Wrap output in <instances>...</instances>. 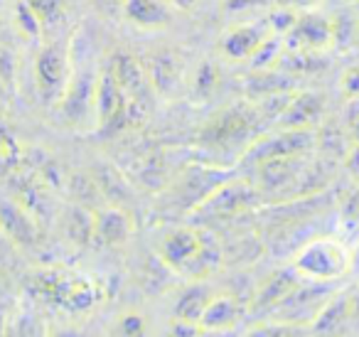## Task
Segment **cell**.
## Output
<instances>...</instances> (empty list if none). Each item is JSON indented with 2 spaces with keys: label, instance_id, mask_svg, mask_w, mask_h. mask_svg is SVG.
I'll list each match as a JSON object with an SVG mask.
<instances>
[{
  "label": "cell",
  "instance_id": "cell-1",
  "mask_svg": "<svg viewBox=\"0 0 359 337\" xmlns=\"http://www.w3.org/2000/svg\"><path fill=\"white\" fill-rule=\"evenodd\" d=\"M352 266V253L339 239L318 237L308 242L293 258V268L298 276L318 283H332L342 278Z\"/></svg>",
  "mask_w": 359,
  "mask_h": 337
},
{
  "label": "cell",
  "instance_id": "cell-2",
  "mask_svg": "<svg viewBox=\"0 0 359 337\" xmlns=\"http://www.w3.org/2000/svg\"><path fill=\"white\" fill-rule=\"evenodd\" d=\"M160 258L165 266L177 268V271L205 273L212 268V261L219 258V249L212 246L202 232L182 227L165 234L160 244Z\"/></svg>",
  "mask_w": 359,
  "mask_h": 337
},
{
  "label": "cell",
  "instance_id": "cell-3",
  "mask_svg": "<svg viewBox=\"0 0 359 337\" xmlns=\"http://www.w3.org/2000/svg\"><path fill=\"white\" fill-rule=\"evenodd\" d=\"M256 126H259V111L234 106L205 126V131L200 133V143L212 150H222V153L239 150L241 145L249 148Z\"/></svg>",
  "mask_w": 359,
  "mask_h": 337
},
{
  "label": "cell",
  "instance_id": "cell-4",
  "mask_svg": "<svg viewBox=\"0 0 359 337\" xmlns=\"http://www.w3.org/2000/svg\"><path fill=\"white\" fill-rule=\"evenodd\" d=\"M72 60L69 42H50L40 50L35 60V81L40 96L50 106H60L67 86L72 81Z\"/></svg>",
  "mask_w": 359,
  "mask_h": 337
},
{
  "label": "cell",
  "instance_id": "cell-5",
  "mask_svg": "<svg viewBox=\"0 0 359 337\" xmlns=\"http://www.w3.org/2000/svg\"><path fill=\"white\" fill-rule=\"evenodd\" d=\"M315 148V131L313 128H283L278 133L264 136L254 140L241 155V165L259 168L276 158H290V155H305Z\"/></svg>",
  "mask_w": 359,
  "mask_h": 337
},
{
  "label": "cell",
  "instance_id": "cell-6",
  "mask_svg": "<svg viewBox=\"0 0 359 337\" xmlns=\"http://www.w3.org/2000/svg\"><path fill=\"white\" fill-rule=\"evenodd\" d=\"M285 52L300 55H325L334 47V27L327 15L318 11H305L298 15L295 25L283 37Z\"/></svg>",
  "mask_w": 359,
  "mask_h": 337
},
{
  "label": "cell",
  "instance_id": "cell-7",
  "mask_svg": "<svg viewBox=\"0 0 359 337\" xmlns=\"http://www.w3.org/2000/svg\"><path fill=\"white\" fill-rule=\"evenodd\" d=\"M259 202V192L246 183H222L202 204H197V217L202 222H217L241 214Z\"/></svg>",
  "mask_w": 359,
  "mask_h": 337
},
{
  "label": "cell",
  "instance_id": "cell-8",
  "mask_svg": "<svg viewBox=\"0 0 359 337\" xmlns=\"http://www.w3.org/2000/svg\"><path fill=\"white\" fill-rule=\"evenodd\" d=\"M330 298H332V291L327 288V283L310 281V286H300L298 283V286L276 305V315L283 322H290V325L313 322Z\"/></svg>",
  "mask_w": 359,
  "mask_h": 337
},
{
  "label": "cell",
  "instance_id": "cell-9",
  "mask_svg": "<svg viewBox=\"0 0 359 337\" xmlns=\"http://www.w3.org/2000/svg\"><path fill=\"white\" fill-rule=\"evenodd\" d=\"M96 81L99 74L91 70H84L81 77L76 72L72 74L69 86L60 101L62 114L72 126H84L86 116H96Z\"/></svg>",
  "mask_w": 359,
  "mask_h": 337
},
{
  "label": "cell",
  "instance_id": "cell-10",
  "mask_svg": "<svg viewBox=\"0 0 359 337\" xmlns=\"http://www.w3.org/2000/svg\"><path fill=\"white\" fill-rule=\"evenodd\" d=\"M106 70L114 74V79L118 81V86L133 104L145 106V96H148V91H153V84L145 74L143 62L126 55V52H116L106 65Z\"/></svg>",
  "mask_w": 359,
  "mask_h": 337
},
{
  "label": "cell",
  "instance_id": "cell-11",
  "mask_svg": "<svg viewBox=\"0 0 359 337\" xmlns=\"http://www.w3.org/2000/svg\"><path fill=\"white\" fill-rule=\"evenodd\" d=\"M145 74H148L150 84L158 94L172 96L177 86L182 84V72H185V62L182 57L175 55L172 50H155L148 60L143 62Z\"/></svg>",
  "mask_w": 359,
  "mask_h": 337
},
{
  "label": "cell",
  "instance_id": "cell-12",
  "mask_svg": "<svg viewBox=\"0 0 359 337\" xmlns=\"http://www.w3.org/2000/svg\"><path fill=\"white\" fill-rule=\"evenodd\" d=\"M325 114V96L315 91H295L285 104L283 114L278 116L283 128H318L323 124Z\"/></svg>",
  "mask_w": 359,
  "mask_h": 337
},
{
  "label": "cell",
  "instance_id": "cell-13",
  "mask_svg": "<svg viewBox=\"0 0 359 337\" xmlns=\"http://www.w3.org/2000/svg\"><path fill=\"white\" fill-rule=\"evenodd\" d=\"M271 35L266 22H246V25H236L222 37V52L224 57L234 62H249V57L259 50V45Z\"/></svg>",
  "mask_w": 359,
  "mask_h": 337
},
{
  "label": "cell",
  "instance_id": "cell-14",
  "mask_svg": "<svg viewBox=\"0 0 359 337\" xmlns=\"http://www.w3.org/2000/svg\"><path fill=\"white\" fill-rule=\"evenodd\" d=\"M123 18L143 30H163L172 22L168 0H123Z\"/></svg>",
  "mask_w": 359,
  "mask_h": 337
},
{
  "label": "cell",
  "instance_id": "cell-15",
  "mask_svg": "<svg viewBox=\"0 0 359 337\" xmlns=\"http://www.w3.org/2000/svg\"><path fill=\"white\" fill-rule=\"evenodd\" d=\"M0 229L20 246H32L37 242V227L30 214L11 199H0Z\"/></svg>",
  "mask_w": 359,
  "mask_h": 337
},
{
  "label": "cell",
  "instance_id": "cell-16",
  "mask_svg": "<svg viewBox=\"0 0 359 337\" xmlns=\"http://www.w3.org/2000/svg\"><path fill=\"white\" fill-rule=\"evenodd\" d=\"M298 283H300V276H298L295 268L273 273V276L266 278V281L261 283L259 293H256L254 308L256 310H269V308H276L295 286H298Z\"/></svg>",
  "mask_w": 359,
  "mask_h": 337
},
{
  "label": "cell",
  "instance_id": "cell-17",
  "mask_svg": "<svg viewBox=\"0 0 359 337\" xmlns=\"http://www.w3.org/2000/svg\"><path fill=\"white\" fill-rule=\"evenodd\" d=\"M349 312H354V305L347 296H334L325 303V308L318 312L315 317V335L320 337H334L337 330L344 327V320H347Z\"/></svg>",
  "mask_w": 359,
  "mask_h": 337
},
{
  "label": "cell",
  "instance_id": "cell-18",
  "mask_svg": "<svg viewBox=\"0 0 359 337\" xmlns=\"http://www.w3.org/2000/svg\"><path fill=\"white\" fill-rule=\"evenodd\" d=\"M130 234V219L121 209H104V212L94 214V237L99 242L116 246V244L126 242Z\"/></svg>",
  "mask_w": 359,
  "mask_h": 337
},
{
  "label": "cell",
  "instance_id": "cell-19",
  "mask_svg": "<svg viewBox=\"0 0 359 337\" xmlns=\"http://www.w3.org/2000/svg\"><path fill=\"white\" fill-rule=\"evenodd\" d=\"M241 317V305L234 300V298H212V303L207 305L205 315H202L200 325L207 327V330L215 332H224L229 327H234Z\"/></svg>",
  "mask_w": 359,
  "mask_h": 337
},
{
  "label": "cell",
  "instance_id": "cell-20",
  "mask_svg": "<svg viewBox=\"0 0 359 337\" xmlns=\"http://www.w3.org/2000/svg\"><path fill=\"white\" fill-rule=\"evenodd\" d=\"M212 293H210V288H205V286H192V288H187L185 293H182V298H180V303H177V317L182 322H192V325H197V322L202 320V315H205V310H207V305L212 303Z\"/></svg>",
  "mask_w": 359,
  "mask_h": 337
},
{
  "label": "cell",
  "instance_id": "cell-21",
  "mask_svg": "<svg viewBox=\"0 0 359 337\" xmlns=\"http://www.w3.org/2000/svg\"><path fill=\"white\" fill-rule=\"evenodd\" d=\"M285 52V42L280 35H273L271 32L264 42L259 45V50L249 57V67L251 72H266V70H278L280 60H283Z\"/></svg>",
  "mask_w": 359,
  "mask_h": 337
},
{
  "label": "cell",
  "instance_id": "cell-22",
  "mask_svg": "<svg viewBox=\"0 0 359 337\" xmlns=\"http://www.w3.org/2000/svg\"><path fill=\"white\" fill-rule=\"evenodd\" d=\"M65 229L67 237L74 244H89L91 237H94V214L86 207H72L69 212L65 214Z\"/></svg>",
  "mask_w": 359,
  "mask_h": 337
},
{
  "label": "cell",
  "instance_id": "cell-23",
  "mask_svg": "<svg viewBox=\"0 0 359 337\" xmlns=\"http://www.w3.org/2000/svg\"><path fill=\"white\" fill-rule=\"evenodd\" d=\"M27 6L32 8L37 20L42 22V27L60 25L65 20V0H27Z\"/></svg>",
  "mask_w": 359,
  "mask_h": 337
},
{
  "label": "cell",
  "instance_id": "cell-24",
  "mask_svg": "<svg viewBox=\"0 0 359 337\" xmlns=\"http://www.w3.org/2000/svg\"><path fill=\"white\" fill-rule=\"evenodd\" d=\"M15 25L20 30V35H25L27 40H35L42 32V22L37 20V15L32 13V8L27 6V0L15 3Z\"/></svg>",
  "mask_w": 359,
  "mask_h": 337
},
{
  "label": "cell",
  "instance_id": "cell-25",
  "mask_svg": "<svg viewBox=\"0 0 359 337\" xmlns=\"http://www.w3.org/2000/svg\"><path fill=\"white\" fill-rule=\"evenodd\" d=\"M298 15H300V13H298V11H293V8L276 6L273 11L269 13V20H266V25H269V30L273 32V35L285 37V35L290 32V27L295 25Z\"/></svg>",
  "mask_w": 359,
  "mask_h": 337
},
{
  "label": "cell",
  "instance_id": "cell-26",
  "mask_svg": "<svg viewBox=\"0 0 359 337\" xmlns=\"http://www.w3.org/2000/svg\"><path fill=\"white\" fill-rule=\"evenodd\" d=\"M217 81H219V74H217L215 65H202L200 70H197V79H195V91L200 96H212L217 89Z\"/></svg>",
  "mask_w": 359,
  "mask_h": 337
},
{
  "label": "cell",
  "instance_id": "cell-27",
  "mask_svg": "<svg viewBox=\"0 0 359 337\" xmlns=\"http://www.w3.org/2000/svg\"><path fill=\"white\" fill-rule=\"evenodd\" d=\"M271 6V0H224V11L229 15H244V13H256Z\"/></svg>",
  "mask_w": 359,
  "mask_h": 337
},
{
  "label": "cell",
  "instance_id": "cell-28",
  "mask_svg": "<svg viewBox=\"0 0 359 337\" xmlns=\"http://www.w3.org/2000/svg\"><path fill=\"white\" fill-rule=\"evenodd\" d=\"M344 133L349 138V145H359V99H349Z\"/></svg>",
  "mask_w": 359,
  "mask_h": 337
},
{
  "label": "cell",
  "instance_id": "cell-29",
  "mask_svg": "<svg viewBox=\"0 0 359 337\" xmlns=\"http://www.w3.org/2000/svg\"><path fill=\"white\" fill-rule=\"evenodd\" d=\"M251 337H305V332L300 327L290 325V322H283L278 327H261V330H254Z\"/></svg>",
  "mask_w": 359,
  "mask_h": 337
},
{
  "label": "cell",
  "instance_id": "cell-30",
  "mask_svg": "<svg viewBox=\"0 0 359 337\" xmlns=\"http://www.w3.org/2000/svg\"><path fill=\"white\" fill-rule=\"evenodd\" d=\"M342 91L347 99H359V62L342 74Z\"/></svg>",
  "mask_w": 359,
  "mask_h": 337
},
{
  "label": "cell",
  "instance_id": "cell-31",
  "mask_svg": "<svg viewBox=\"0 0 359 337\" xmlns=\"http://www.w3.org/2000/svg\"><path fill=\"white\" fill-rule=\"evenodd\" d=\"M342 212H344V217H347V219H352V222H359V187L347 197Z\"/></svg>",
  "mask_w": 359,
  "mask_h": 337
},
{
  "label": "cell",
  "instance_id": "cell-32",
  "mask_svg": "<svg viewBox=\"0 0 359 337\" xmlns=\"http://www.w3.org/2000/svg\"><path fill=\"white\" fill-rule=\"evenodd\" d=\"M320 0H276V6H285V8H293L298 13H305V11H315Z\"/></svg>",
  "mask_w": 359,
  "mask_h": 337
},
{
  "label": "cell",
  "instance_id": "cell-33",
  "mask_svg": "<svg viewBox=\"0 0 359 337\" xmlns=\"http://www.w3.org/2000/svg\"><path fill=\"white\" fill-rule=\"evenodd\" d=\"M170 8H175V11H192V8L197 6V0H168Z\"/></svg>",
  "mask_w": 359,
  "mask_h": 337
},
{
  "label": "cell",
  "instance_id": "cell-34",
  "mask_svg": "<svg viewBox=\"0 0 359 337\" xmlns=\"http://www.w3.org/2000/svg\"><path fill=\"white\" fill-rule=\"evenodd\" d=\"M6 89H8V81H6V79H3V77H0V96L6 94Z\"/></svg>",
  "mask_w": 359,
  "mask_h": 337
},
{
  "label": "cell",
  "instance_id": "cell-35",
  "mask_svg": "<svg viewBox=\"0 0 359 337\" xmlns=\"http://www.w3.org/2000/svg\"><path fill=\"white\" fill-rule=\"evenodd\" d=\"M354 315H359V293H357V298H354Z\"/></svg>",
  "mask_w": 359,
  "mask_h": 337
}]
</instances>
